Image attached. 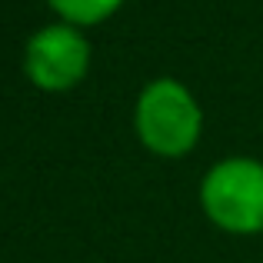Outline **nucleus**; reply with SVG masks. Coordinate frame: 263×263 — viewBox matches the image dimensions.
Listing matches in <instances>:
<instances>
[{
	"instance_id": "nucleus-3",
	"label": "nucleus",
	"mask_w": 263,
	"mask_h": 263,
	"mask_svg": "<svg viewBox=\"0 0 263 263\" xmlns=\"http://www.w3.org/2000/svg\"><path fill=\"white\" fill-rule=\"evenodd\" d=\"M90 64V44L73 27L57 24L44 27L27 44V73L44 90H67L87 73Z\"/></svg>"
},
{
	"instance_id": "nucleus-2",
	"label": "nucleus",
	"mask_w": 263,
	"mask_h": 263,
	"mask_svg": "<svg viewBox=\"0 0 263 263\" xmlns=\"http://www.w3.org/2000/svg\"><path fill=\"white\" fill-rule=\"evenodd\" d=\"M203 206L227 230H263V163L247 157L217 163L203 180Z\"/></svg>"
},
{
	"instance_id": "nucleus-4",
	"label": "nucleus",
	"mask_w": 263,
	"mask_h": 263,
	"mask_svg": "<svg viewBox=\"0 0 263 263\" xmlns=\"http://www.w3.org/2000/svg\"><path fill=\"white\" fill-rule=\"evenodd\" d=\"M123 0H50V7L57 13H64L73 24H97L107 13H114Z\"/></svg>"
},
{
	"instance_id": "nucleus-1",
	"label": "nucleus",
	"mask_w": 263,
	"mask_h": 263,
	"mask_svg": "<svg viewBox=\"0 0 263 263\" xmlns=\"http://www.w3.org/2000/svg\"><path fill=\"white\" fill-rule=\"evenodd\" d=\"M137 134L163 157L186 154L200 134V107L190 90L167 77L147 84L137 100Z\"/></svg>"
}]
</instances>
